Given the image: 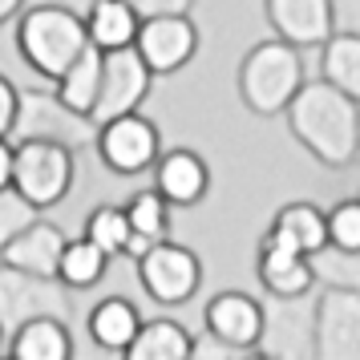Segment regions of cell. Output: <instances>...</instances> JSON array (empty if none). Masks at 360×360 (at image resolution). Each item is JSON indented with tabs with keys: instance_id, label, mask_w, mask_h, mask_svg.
<instances>
[{
	"instance_id": "cell-23",
	"label": "cell",
	"mask_w": 360,
	"mask_h": 360,
	"mask_svg": "<svg viewBox=\"0 0 360 360\" xmlns=\"http://www.w3.org/2000/svg\"><path fill=\"white\" fill-rule=\"evenodd\" d=\"M101 65H105V53H101L98 45H89V49L53 82V89H57L73 110H82V114L94 117V105H98V94H101Z\"/></svg>"
},
{
	"instance_id": "cell-27",
	"label": "cell",
	"mask_w": 360,
	"mask_h": 360,
	"mask_svg": "<svg viewBox=\"0 0 360 360\" xmlns=\"http://www.w3.org/2000/svg\"><path fill=\"white\" fill-rule=\"evenodd\" d=\"M126 214H130L134 235H142L150 243H162L166 235H170V202H166L154 186L126 198Z\"/></svg>"
},
{
	"instance_id": "cell-21",
	"label": "cell",
	"mask_w": 360,
	"mask_h": 360,
	"mask_svg": "<svg viewBox=\"0 0 360 360\" xmlns=\"http://www.w3.org/2000/svg\"><path fill=\"white\" fill-rule=\"evenodd\" d=\"M85 29H89V41L101 53H114V49H130L138 41L142 17L134 13V4H126V0H98L94 13L85 17Z\"/></svg>"
},
{
	"instance_id": "cell-33",
	"label": "cell",
	"mask_w": 360,
	"mask_h": 360,
	"mask_svg": "<svg viewBox=\"0 0 360 360\" xmlns=\"http://www.w3.org/2000/svg\"><path fill=\"white\" fill-rule=\"evenodd\" d=\"M186 360H239V352L227 348L219 336H211V332L202 328V332L195 336V344H191V356H186Z\"/></svg>"
},
{
	"instance_id": "cell-11",
	"label": "cell",
	"mask_w": 360,
	"mask_h": 360,
	"mask_svg": "<svg viewBox=\"0 0 360 360\" xmlns=\"http://www.w3.org/2000/svg\"><path fill=\"white\" fill-rule=\"evenodd\" d=\"M263 17L271 33L295 49H324L336 37L332 0H263Z\"/></svg>"
},
{
	"instance_id": "cell-13",
	"label": "cell",
	"mask_w": 360,
	"mask_h": 360,
	"mask_svg": "<svg viewBox=\"0 0 360 360\" xmlns=\"http://www.w3.org/2000/svg\"><path fill=\"white\" fill-rule=\"evenodd\" d=\"M316 360H360V295L344 288L320 292Z\"/></svg>"
},
{
	"instance_id": "cell-8",
	"label": "cell",
	"mask_w": 360,
	"mask_h": 360,
	"mask_svg": "<svg viewBox=\"0 0 360 360\" xmlns=\"http://www.w3.org/2000/svg\"><path fill=\"white\" fill-rule=\"evenodd\" d=\"M138 283H142V292L154 304L179 308V304H186L198 292V283H202V259H198L191 247L174 243V239H162V243H154L138 259Z\"/></svg>"
},
{
	"instance_id": "cell-24",
	"label": "cell",
	"mask_w": 360,
	"mask_h": 360,
	"mask_svg": "<svg viewBox=\"0 0 360 360\" xmlns=\"http://www.w3.org/2000/svg\"><path fill=\"white\" fill-rule=\"evenodd\" d=\"M320 77L344 89L352 101H360V37L336 33L320 49Z\"/></svg>"
},
{
	"instance_id": "cell-34",
	"label": "cell",
	"mask_w": 360,
	"mask_h": 360,
	"mask_svg": "<svg viewBox=\"0 0 360 360\" xmlns=\"http://www.w3.org/2000/svg\"><path fill=\"white\" fill-rule=\"evenodd\" d=\"M336 8V33L360 37V0H332Z\"/></svg>"
},
{
	"instance_id": "cell-39",
	"label": "cell",
	"mask_w": 360,
	"mask_h": 360,
	"mask_svg": "<svg viewBox=\"0 0 360 360\" xmlns=\"http://www.w3.org/2000/svg\"><path fill=\"white\" fill-rule=\"evenodd\" d=\"M4 340H8V336H4V328H0V352H4Z\"/></svg>"
},
{
	"instance_id": "cell-16",
	"label": "cell",
	"mask_w": 360,
	"mask_h": 360,
	"mask_svg": "<svg viewBox=\"0 0 360 360\" xmlns=\"http://www.w3.org/2000/svg\"><path fill=\"white\" fill-rule=\"evenodd\" d=\"M154 191L170 202V207H198L207 191H211V166L195 150H166L158 166H154Z\"/></svg>"
},
{
	"instance_id": "cell-12",
	"label": "cell",
	"mask_w": 360,
	"mask_h": 360,
	"mask_svg": "<svg viewBox=\"0 0 360 360\" xmlns=\"http://www.w3.org/2000/svg\"><path fill=\"white\" fill-rule=\"evenodd\" d=\"M154 77H170L195 61L198 53V25L191 17H154L142 20V33L134 41Z\"/></svg>"
},
{
	"instance_id": "cell-6",
	"label": "cell",
	"mask_w": 360,
	"mask_h": 360,
	"mask_svg": "<svg viewBox=\"0 0 360 360\" xmlns=\"http://www.w3.org/2000/svg\"><path fill=\"white\" fill-rule=\"evenodd\" d=\"M77 179V154L57 142H17V174L13 186L33 202L37 211H49L69 198Z\"/></svg>"
},
{
	"instance_id": "cell-38",
	"label": "cell",
	"mask_w": 360,
	"mask_h": 360,
	"mask_svg": "<svg viewBox=\"0 0 360 360\" xmlns=\"http://www.w3.org/2000/svg\"><path fill=\"white\" fill-rule=\"evenodd\" d=\"M239 360H276V356L263 352V348H251V352H239Z\"/></svg>"
},
{
	"instance_id": "cell-7",
	"label": "cell",
	"mask_w": 360,
	"mask_h": 360,
	"mask_svg": "<svg viewBox=\"0 0 360 360\" xmlns=\"http://www.w3.org/2000/svg\"><path fill=\"white\" fill-rule=\"evenodd\" d=\"M98 162L110 170V174H122V179H134V174H146L158 166L162 158V130L150 122L146 114H126L105 122L98 134Z\"/></svg>"
},
{
	"instance_id": "cell-37",
	"label": "cell",
	"mask_w": 360,
	"mask_h": 360,
	"mask_svg": "<svg viewBox=\"0 0 360 360\" xmlns=\"http://www.w3.org/2000/svg\"><path fill=\"white\" fill-rule=\"evenodd\" d=\"M29 8V0H0V25H8L13 17H20Z\"/></svg>"
},
{
	"instance_id": "cell-28",
	"label": "cell",
	"mask_w": 360,
	"mask_h": 360,
	"mask_svg": "<svg viewBox=\"0 0 360 360\" xmlns=\"http://www.w3.org/2000/svg\"><path fill=\"white\" fill-rule=\"evenodd\" d=\"M311 263H316L320 288H344V292L360 295V251H336V247H324L320 255H311Z\"/></svg>"
},
{
	"instance_id": "cell-19",
	"label": "cell",
	"mask_w": 360,
	"mask_h": 360,
	"mask_svg": "<svg viewBox=\"0 0 360 360\" xmlns=\"http://www.w3.org/2000/svg\"><path fill=\"white\" fill-rule=\"evenodd\" d=\"M142 316H138V308H134L126 295H105V300H98L94 308H89V316H85V332H89V340L98 344L101 352H126L134 344V336L142 332Z\"/></svg>"
},
{
	"instance_id": "cell-14",
	"label": "cell",
	"mask_w": 360,
	"mask_h": 360,
	"mask_svg": "<svg viewBox=\"0 0 360 360\" xmlns=\"http://www.w3.org/2000/svg\"><path fill=\"white\" fill-rule=\"evenodd\" d=\"M202 324H207L211 336H219V340L227 344V348H235V352H251V348H259V340H263V328H267V304L255 300V295L235 292V288H231V292H219L211 304H207Z\"/></svg>"
},
{
	"instance_id": "cell-5",
	"label": "cell",
	"mask_w": 360,
	"mask_h": 360,
	"mask_svg": "<svg viewBox=\"0 0 360 360\" xmlns=\"http://www.w3.org/2000/svg\"><path fill=\"white\" fill-rule=\"evenodd\" d=\"M45 316L73 320V295L65 283L0 263V328H4V336L13 340L25 324L45 320Z\"/></svg>"
},
{
	"instance_id": "cell-42",
	"label": "cell",
	"mask_w": 360,
	"mask_h": 360,
	"mask_svg": "<svg viewBox=\"0 0 360 360\" xmlns=\"http://www.w3.org/2000/svg\"><path fill=\"white\" fill-rule=\"evenodd\" d=\"M356 166H360V162H356Z\"/></svg>"
},
{
	"instance_id": "cell-17",
	"label": "cell",
	"mask_w": 360,
	"mask_h": 360,
	"mask_svg": "<svg viewBox=\"0 0 360 360\" xmlns=\"http://www.w3.org/2000/svg\"><path fill=\"white\" fill-rule=\"evenodd\" d=\"M65 231L49 223V219H37L29 231H20L13 243L0 251V259L17 271H29V276H45V279H57L61 276V255H65Z\"/></svg>"
},
{
	"instance_id": "cell-10",
	"label": "cell",
	"mask_w": 360,
	"mask_h": 360,
	"mask_svg": "<svg viewBox=\"0 0 360 360\" xmlns=\"http://www.w3.org/2000/svg\"><path fill=\"white\" fill-rule=\"evenodd\" d=\"M150 85H154V73L142 61V53L134 49H114L105 53V65H101V94L98 105H94V122L105 126L114 117L138 114V105L146 101Z\"/></svg>"
},
{
	"instance_id": "cell-3",
	"label": "cell",
	"mask_w": 360,
	"mask_h": 360,
	"mask_svg": "<svg viewBox=\"0 0 360 360\" xmlns=\"http://www.w3.org/2000/svg\"><path fill=\"white\" fill-rule=\"evenodd\" d=\"M89 29L85 17L49 8V4H29L17 17V53L37 77L57 82L85 49H89Z\"/></svg>"
},
{
	"instance_id": "cell-31",
	"label": "cell",
	"mask_w": 360,
	"mask_h": 360,
	"mask_svg": "<svg viewBox=\"0 0 360 360\" xmlns=\"http://www.w3.org/2000/svg\"><path fill=\"white\" fill-rule=\"evenodd\" d=\"M134 4V13L142 20H154V17H191L195 0H126Z\"/></svg>"
},
{
	"instance_id": "cell-18",
	"label": "cell",
	"mask_w": 360,
	"mask_h": 360,
	"mask_svg": "<svg viewBox=\"0 0 360 360\" xmlns=\"http://www.w3.org/2000/svg\"><path fill=\"white\" fill-rule=\"evenodd\" d=\"M263 239L288 247V251H300V255H320L328 247V211H320L308 198L283 202L271 219V227L263 231Z\"/></svg>"
},
{
	"instance_id": "cell-9",
	"label": "cell",
	"mask_w": 360,
	"mask_h": 360,
	"mask_svg": "<svg viewBox=\"0 0 360 360\" xmlns=\"http://www.w3.org/2000/svg\"><path fill=\"white\" fill-rule=\"evenodd\" d=\"M267 328H263L259 348L276 360H316V316H320V295H300V300H276L267 295Z\"/></svg>"
},
{
	"instance_id": "cell-29",
	"label": "cell",
	"mask_w": 360,
	"mask_h": 360,
	"mask_svg": "<svg viewBox=\"0 0 360 360\" xmlns=\"http://www.w3.org/2000/svg\"><path fill=\"white\" fill-rule=\"evenodd\" d=\"M37 219H41V214H37L33 202L20 195L17 186H4V191H0V251L13 243L20 231L33 227Z\"/></svg>"
},
{
	"instance_id": "cell-30",
	"label": "cell",
	"mask_w": 360,
	"mask_h": 360,
	"mask_svg": "<svg viewBox=\"0 0 360 360\" xmlns=\"http://www.w3.org/2000/svg\"><path fill=\"white\" fill-rule=\"evenodd\" d=\"M328 247H336V251H360V195L340 198L328 211Z\"/></svg>"
},
{
	"instance_id": "cell-35",
	"label": "cell",
	"mask_w": 360,
	"mask_h": 360,
	"mask_svg": "<svg viewBox=\"0 0 360 360\" xmlns=\"http://www.w3.org/2000/svg\"><path fill=\"white\" fill-rule=\"evenodd\" d=\"M13 174H17V142L0 138V191L13 186Z\"/></svg>"
},
{
	"instance_id": "cell-36",
	"label": "cell",
	"mask_w": 360,
	"mask_h": 360,
	"mask_svg": "<svg viewBox=\"0 0 360 360\" xmlns=\"http://www.w3.org/2000/svg\"><path fill=\"white\" fill-rule=\"evenodd\" d=\"M29 4H49V8H65V13H77V17H89L98 0H29Z\"/></svg>"
},
{
	"instance_id": "cell-4",
	"label": "cell",
	"mask_w": 360,
	"mask_h": 360,
	"mask_svg": "<svg viewBox=\"0 0 360 360\" xmlns=\"http://www.w3.org/2000/svg\"><path fill=\"white\" fill-rule=\"evenodd\" d=\"M98 122L73 110L57 89H20L13 142H57V146L82 154V150H98Z\"/></svg>"
},
{
	"instance_id": "cell-41",
	"label": "cell",
	"mask_w": 360,
	"mask_h": 360,
	"mask_svg": "<svg viewBox=\"0 0 360 360\" xmlns=\"http://www.w3.org/2000/svg\"><path fill=\"white\" fill-rule=\"evenodd\" d=\"M0 263H4V259H0Z\"/></svg>"
},
{
	"instance_id": "cell-32",
	"label": "cell",
	"mask_w": 360,
	"mask_h": 360,
	"mask_svg": "<svg viewBox=\"0 0 360 360\" xmlns=\"http://www.w3.org/2000/svg\"><path fill=\"white\" fill-rule=\"evenodd\" d=\"M17 110H20V89L4 73H0V138H13L17 126Z\"/></svg>"
},
{
	"instance_id": "cell-15",
	"label": "cell",
	"mask_w": 360,
	"mask_h": 360,
	"mask_svg": "<svg viewBox=\"0 0 360 360\" xmlns=\"http://www.w3.org/2000/svg\"><path fill=\"white\" fill-rule=\"evenodd\" d=\"M255 276H259V288L276 300H300V295L316 292V263L311 255H300V251H288V247L271 243V239H259V251H255Z\"/></svg>"
},
{
	"instance_id": "cell-26",
	"label": "cell",
	"mask_w": 360,
	"mask_h": 360,
	"mask_svg": "<svg viewBox=\"0 0 360 360\" xmlns=\"http://www.w3.org/2000/svg\"><path fill=\"white\" fill-rule=\"evenodd\" d=\"M105 267H110V255L82 235V239H69L57 279L65 283L69 292H89V288H98L101 279H105Z\"/></svg>"
},
{
	"instance_id": "cell-1",
	"label": "cell",
	"mask_w": 360,
	"mask_h": 360,
	"mask_svg": "<svg viewBox=\"0 0 360 360\" xmlns=\"http://www.w3.org/2000/svg\"><path fill=\"white\" fill-rule=\"evenodd\" d=\"M288 130L311 158L328 170H348L360 162V101L316 77L288 105Z\"/></svg>"
},
{
	"instance_id": "cell-2",
	"label": "cell",
	"mask_w": 360,
	"mask_h": 360,
	"mask_svg": "<svg viewBox=\"0 0 360 360\" xmlns=\"http://www.w3.org/2000/svg\"><path fill=\"white\" fill-rule=\"evenodd\" d=\"M239 101L247 114L255 117H279L288 114V105L295 101V94L308 85L304 77V49H295L288 41H259L243 53L239 61Z\"/></svg>"
},
{
	"instance_id": "cell-22",
	"label": "cell",
	"mask_w": 360,
	"mask_h": 360,
	"mask_svg": "<svg viewBox=\"0 0 360 360\" xmlns=\"http://www.w3.org/2000/svg\"><path fill=\"white\" fill-rule=\"evenodd\" d=\"M8 352L17 360H73V332H69V320L45 316V320L25 324L17 336L8 340Z\"/></svg>"
},
{
	"instance_id": "cell-40",
	"label": "cell",
	"mask_w": 360,
	"mask_h": 360,
	"mask_svg": "<svg viewBox=\"0 0 360 360\" xmlns=\"http://www.w3.org/2000/svg\"><path fill=\"white\" fill-rule=\"evenodd\" d=\"M0 360H17V356H13V352H0Z\"/></svg>"
},
{
	"instance_id": "cell-20",
	"label": "cell",
	"mask_w": 360,
	"mask_h": 360,
	"mask_svg": "<svg viewBox=\"0 0 360 360\" xmlns=\"http://www.w3.org/2000/svg\"><path fill=\"white\" fill-rule=\"evenodd\" d=\"M191 328L170 320V316H154L142 324V332L134 336V344L122 352V360H186L191 356Z\"/></svg>"
},
{
	"instance_id": "cell-25",
	"label": "cell",
	"mask_w": 360,
	"mask_h": 360,
	"mask_svg": "<svg viewBox=\"0 0 360 360\" xmlns=\"http://www.w3.org/2000/svg\"><path fill=\"white\" fill-rule=\"evenodd\" d=\"M82 235L89 243H98L110 259H117V255L130 251V239H134L130 214H126V207H117V202H98L94 211L85 214Z\"/></svg>"
}]
</instances>
